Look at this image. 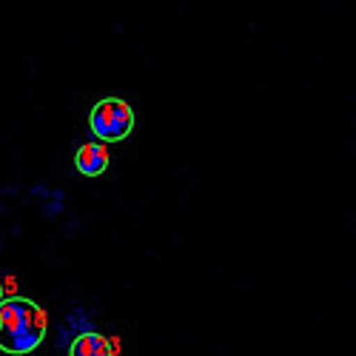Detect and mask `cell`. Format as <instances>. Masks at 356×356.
Returning a JSON list of instances; mask_svg holds the SVG:
<instances>
[{"instance_id":"obj_1","label":"cell","mask_w":356,"mask_h":356,"mask_svg":"<svg viewBox=\"0 0 356 356\" xmlns=\"http://www.w3.org/2000/svg\"><path fill=\"white\" fill-rule=\"evenodd\" d=\"M46 331L49 319L38 302L26 300V296H9L0 302V350L3 353H32L43 345Z\"/></svg>"},{"instance_id":"obj_2","label":"cell","mask_w":356,"mask_h":356,"mask_svg":"<svg viewBox=\"0 0 356 356\" xmlns=\"http://www.w3.org/2000/svg\"><path fill=\"white\" fill-rule=\"evenodd\" d=\"M88 129L100 143H120L134 129V111L123 97H106L88 114Z\"/></svg>"},{"instance_id":"obj_3","label":"cell","mask_w":356,"mask_h":356,"mask_svg":"<svg viewBox=\"0 0 356 356\" xmlns=\"http://www.w3.org/2000/svg\"><path fill=\"white\" fill-rule=\"evenodd\" d=\"M74 165L83 177H100L108 168V152L103 143H86L77 148V157Z\"/></svg>"},{"instance_id":"obj_4","label":"cell","mask_w":356,"mask_h":356,"mask_svg":"<svg viewBox=\"0 0 356 356\" xmlns=\"http://www.w3.org/2000/svg\"><path fill=\"white\" fill-rule=\"evenodd\" d=\"M69 356H114V345L108 337H103L97 331H83L72 339Z\"/></svg>"},{"instance_id":"obj_5","label":"cell","mask_w":356,"mask_h":356,"mask_svg":"<svg viewBox=\"0 0 356 356\" xmlns=\"http://www.w3.org/2000/svg\"><path fill=\"white\" fill-rule=\"evenodd\" d=\"M6 300V288H3V282H0V302Z\"/></svg>"}]
</instances>
